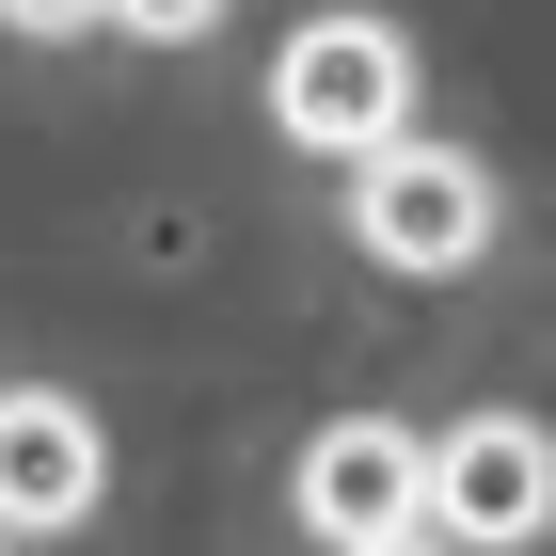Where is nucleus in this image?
I'll return each instance as SVG.
<instances>
[{"mask_svg": "<svg viewBox=\"0 0 556 556\" xmlns=\"http://www.w3.org/2000/svg\"><path fill=\"white\" fill-rule=\"evenodd\" d=\"M270 128L366 175L382 143H414V48H397L382 16H318V33H287V64H270Z\"/></svg>", "mask_w": 556, "mask_h": 556, "instance_id": "obj_1", "label": "nucleus"}, {"mask_svg": "<svg viewBox=\"0 0 556 556\" xmlns=\"http://www.w3.org/2000/svg\"><path fill=\"white\" fill-rule=\"evenodd\" d=\"M556 525V429L525 414H462L429 445V541L445 556H525Z\"/></svg>", "mask_w": 556, "mask_h": 556, "instance_id": "obj_2", "label": "nucleus"}, {"mask_svg": "<svg viewBox=\"0 0 556 556\" xmlns=\"http://www.w3.org/2000/svg\"><path fill=\"white\" fill-rule=\"evenodd\" d=\"M350 239L382 270H477V239H493V175L462 160V143H382V160L350 175Z\"/></svg>", "mask_w": 556, "mask_h": 556, "instance_id": "obj_3", "label": "nucleus"}, {"mask_svg": "<svg viewBox=\"0 0 556 556\" xmlns=\"http://www.w3.org/2000/svg\"><path fill=\"white\" fill-rule=\"evenodd\" d=\"M302 525H318L334 556L414 541V525H429V445H414V429H382V414H334L318 445H302Z\"/></svg>", "mask_w": 556, "mask_h": 556, "instance_id": "obj_4", "label": "nucleus"}, {"mask_svg": "<svg viewBox=\"0 0 556 556\" xmlns=\"http://www.w3.org/2000/svg\"><path fill=\"white\" fill-rule=\"evenodd\" d=\"M96 493H112L96 414L48 397V382H16L0 397V525H16V541H64V525H96Z\"/></svg>", "mask_w": 556, "mask_h": 556, "instance_id": "obj_5", "label": "nucleus"}, {"mask_svg": "<svg viewBox=\"0 0 556 556\" xmlns=\"http://www.w3.org/2000/svg\"><path fill=\"white\" fill-rule=\"evenodd\" d=\"M366 556H445V541H429V525H414V541H366Z\"/></svg>", "mask_w": 556, "mask_h": 556, "instance_id": "obj_6", "label": "nucleus"}]
</instances>
